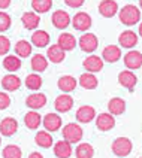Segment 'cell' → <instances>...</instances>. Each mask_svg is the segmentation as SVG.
Returning <instances> with one entry per match:
<instances>
[{"instance_id": "cell-1", "label": "cell", "mask_w": 142, "mask_h": 158, "mask_svg": "<svg viewBox=\"0 0 142 158\" xmlns=\"http://www.w3.org/2000/svg\"><path fill=\"white\" fill-rule=\"evenodd\" d=\"M120 21L126 26H135L141 21V10L135 5H126L124 8L120 9Z\"/></svg>"}, {"instance_id": "cell-2", "label": "cell", "mask_w": 142, "mask_h": 158, "mask_svg": "<svg viewBox=\"0 0 142 158\" xmlns=\"http://www.w3.org/2000/svg\"><path fill=\"white\" fill-rule=\"evenodd\" d=\"M82 128H81L80 125L76 123H69L64 125V128H63V139L66 142H69V143H78L81 142L82 139Z\"/></svg>"}, {"instance_id": "cell-3", "label": "cell", "mask_w": 142, "mask_h": 158, "mask_svg": "<svg viewBox=\"0 0 142 158\" xmlns=\"http://www.w3.org/2000/svg\"><path fill=\"white\" fill-rule=\"evenodd\" d=\"M132 142L127 137H117L115 140L112 142V152L115 154L118 158H124L132 152Z\"/></svg>"}, {"instance_id": "cell-4", "label": "cell", "mask_w": 142, "mask_h": 158, "mask_svg": "<svg viewBox=\"0 0 142 158\" xmlns=\"http://www.w3.org/2000/svg\"><path fill=\"white\" fill-rule=\"evenodd\" d=\"M78 45L84 52H94L99 46L97 36L93 35V33H85V35H82L80 37Z\"/></svg>"}, {"instance_id": "cell-5", "label": "cell", "mask_w": 142, "mask_h": 158, "mask_svg": "<svg viewBox=\"0 0 142 158\" xmlns=\"http://www.w3.org/2000/svg\"><path fill=\"white\" fill-rule=\"evenodd\" d=\"M72 21V26L75 30H78V31H87L90 27H91V17H90L88 14H85V12H78V14H75V17Z\"/></svg>"}, {"instance_id": "cell-6", "label": "cell", "mask_w": 142, "mask_h": 158, "mask_svg": "<svg viewBox=\"0 0 142 158\" xmlns=\"http://www.w3.org/2000/svg\"><path fill=\"white\" fill-rule=\"evenodd\" d=\"M51 21H53V26L55 27V28L64 30L66 27H69V24H71V17H69V14H67L66 10L58 9V10H55L53 14Z\"/></svg>"}, {"instance_id": "cell-7", "label": "cell", "mask_w": 142, "mask_h": 158, "mask_svg": "<svg viewBox=\"0 0 142 158\" xmlns=\"http://www.w3.org/2000/svg\"><path fill=\"white\" fill-rule=\"evenodd\" d=\"M118 82H120L121 87L127 88L129 91H133V88L138 84V78L132 70H123L118 75Z\"/></svg>"}, {"instance_id": "cell-8", "label": "cell", "mask_w": 142, "mask_h": 158, "mask_svg": "<svg viewBox=\"0 0 142 158\" xmlns=\"http://www.w3.org/2000/svg\"><path fill=\"white\" fill-rule=\"evenodd\" d=\"M54 106H55V110L60 112V114L69 112L72 107H73V98H72V96L66 94V93H63V94H60V96L55 98Z\"/></svg>"}, {"instance_id": "cell-9", "label": "cell", "mask_w": 142, "mask_h": 158, "mask_svg": "<svg viewBox=\"0 0 142 158\" xmlns=\"http://www.w3.org/2000/svg\"><path fill=\"white\" fill-rule=\"evenodd\" d=\"M124 64L129 70L141 69L142 66V54L139 51H129L124 55Z\"/></svg>"}, {"instance_id": "cell-10", "label": "cell", "mask_w": 142, "mask_h": 158, "mask_svg": "<svg viewBox=\"0 0 142 158\" xmlns=\"http://www.w3.org/2000/svg\"><path fill=\"white\" fill-rule=\"evenodd\" d=\"M118 12V5L115 0H102L99 3V14L105 18H112Z\"/></svg>"}, {"instance_id": "cell-11", "label": "cell", "mask_w": 142, "mask_h": 158, "mask_svg": "<svg viewBox=\"0 0 142 158\" xmlns=\"http://www.w3.org/2000/svg\"><path fill=\"white\" fill-rule=\"evenodd\" d=\"M17 130H18V123L15 118L8 116V118H5V119L0 121V134L2 136H6V137L14 136L17 133Z\"/></svg>"}, {"instance_id": "cell-12", "label": "cell", "mask_w": 142, "mask_h": 158, "mask_svg": "<svg viewBox=\"0 0 142 158\" xmlns=\"http://www.w3.org/2000/svg\"><path fill=\"white\" fill-rule=\"evenodd\" d=\"M115 125V119H114V115L111 114H100L96 118V127H97L100 131H109L112 130Z\"/></svg>"}, {"instance_id": "cell-13", "label": "cell", "mask_w": 142, "mask_h": 158, "mask_svg": "<svg viewBox=\"0 0 142 158\" xmlns=\"http://www.w3.org/2000/svg\"><path fill=\"white\" fill-rule=\"evenodd\" d=\"M138 42H139V37L132 30H126V31H123L121 35L118 36V44L121 45L123 48H127V49L136 46Z\"/></svg>"}, {"instance_id": "cell-14", "label": "cell", "mask_w": 142, "mask_h": 158, "mask_svg": "<svg viewBox=\"0 0 142 158\" xmlns=\"http://www.w3.org/2000/svg\"><path fill=\"white\" fill-rule=\"evenodd\" d=\"M82 66L85 67V70L88 73H96V72H100L103 69V60L97 55H88L82 61Z\"/></svg>"}, {"instance_id": "cell-15", "label": "cell", "mask_w": 142, "mask_h": 158, "mask_svg": "<svg viewBox=\"0 0 142 158\" xmlns=\"http://www.w3.org/2000/svg\"><path fill=\"white\" fill-rule=\"evenodd\" d=\"M42 124H44L46 131L54 133L62 127V118H60V115L57 114H46L44 116V119H42Z\"/></svg>"}, {"instance_id": "cell-16", "label": "cell", "mask_w": 142, "mask_h": 158, "mask_svg": "<svg viewBox=\"0 0 142 158\" xmlns=\"http://www.w3.org/2000/svg\"><path fill=\"white\" fill-rule=\"evenodd\" d=\"M94 118H96V110L93 106H81L76 110V119L82 124L91 123Z\"/></svg>"}, {"instance_id": "cell-17", "label": "cell", "mask_w": 142, "mask_h": 158, "mask_svg": "<svg viewBox=\"0 0 142 158\" xmlns=\"http://www.w3.org/2000/svg\"><path fill=\"white\" fill-rule=\"evenodd\" d=\"M102 58L108 63H117L121 58V49L117 45H108L102 52Z\"/></svg>"}, {"instance_id": "cell-18", "label": "cell", "mask_w": 142, "mask_h": 158, "mask_svg": "<svg viewBox=\"0 0 142 158\" xmlns=\"http://www.w3.org/2000/svg\"><path fill=\"white\" fill-rule=\"evenodd\" d=\"M26 105L32 109H41L46 105V96L42 93H35V94H30L26 98Z\"/></svg>"}, {"instance_id": "cell-19", "label": "cell", "mask_w": 142, "mask_h": 158, "mask_svg": "<svg viewBox=\"0 0 142 158\" xmlns=\"http://www.w3.org/2000/svg\"><path fill=\"white\" fill-rule=\"evenodd\" d=\"M46 55H48V60H49L51 63L58 64V63H62L63 60H64V57H66V51H63L62 48L55 44V45H53V46H49V48H48Z\"/></svg>"}, {"instance_id": "cell-20", "label": "cell", "mask_w": 142, "mask_h": 158, "mask_svg": "<svg viewBox=\"0 0 142 158\" xmlns=\"http://www.w3.org/2000/svg\"><path fill=\"white\" fill-rule=\"evenodd\" d=\"M72 145L66 140H60L54 145V154L58 158H69L72 155Z\"/></svg>"}, {"instance_id": "cell-21", "label": "cell", "mask_w": 142, "mask_h": 158, "mask_svg": "<svg viewBox=\"0 0 142 158\" xmlns=\"http://www.w3.org/2000/svg\"><path fill=\"white\" fill-rule=\"evenodd\" d=\"M21 21H23V26L26 27L27 30H36L39 26L41 18L36 12H24L23 17H21Z\"/></svg>"}, {"instance_id": "cell-22", "label": "cell", "mask_w": 142, "mask_h": 158, "mask_svg": "<svg viewBox=\"0 0 142 158\" xmlns=\"http://www.w3.org/2000/svg\"><path fill=\"white\" fill-rule=\"evenodd\" d=\"M57 45L62 48L63 51H72V49L76 46V39H75V36L71 35V33H62V35L58 36Z\"/></svg>"}, {"instance_id": "cell-23", "label": "cell", "mask_w": 142, "mask_h": 158, "mask_svg": "<svg viewBox=\"0 0 142 158\" xmlns=\"http://www.w3.org/2000/svg\"><path fill=\"white\" fill-rule=\"evenodd\" d=\"M57 87L60 88V91L67 94V93H71V91H73L76 88V79L73 76H71V75H64V76H62L58 79Z\"/></svg>"}, {"instance_id": "cell-24", "label": "cell", "mask_w": 142, "mask_h": 158, "mask_svg": "<svg viewBox=\"0 0 142 158\" xmlns=\"http://www.w3.org/2000/svg\"><path fill=\"white\" fill-rule=\"evenodd\" d=\"M108 110L111 115H121L126 110V102L120 97H114L108 103Z\"/></svg>"}, {"instance_id": "cell-25", "label": "cell", "mask_w": 142, "mask_h": 158, "mask_svg": "<svg viewBox=\"0 0 142 158\" xmlns=\"http://www.w3.org/2000/svg\"><path fill=\"white\" fill-rule=\"evenodd\" d=\"M2 87L5 88L6 91H15L21 87V79L18 78L17 75H6L5 78L2 79Z\"/></svg>"}, {"instance_id": "cell-26", "label": "cell", "mask_w": 142, "mask_h": 158, "mask_svg": "<svg viewBox=\"0 0 142 158\" xmlns=\"http://www.w3.org/2000/svg\"><path fill=\"white\" fill-rule=\"evenodd\" d=\"M78 82H80V85L82 88H85V89H94V88L97 87L99 81L97 78L93 75V73H82L80 76V79H78Z\"/></svg>"}, {"instance_id": "cell-27", "label": "cell", "mask_w": 142, "mask_h": 158, "mask_svg": "<svg viewBox=\"0 0 142 158\" xmlns=\"http://www.w3.org/2000/svg\"><path fill=\"white\" fill-rule=\"evenodd\" d=\"M32 44L37 46V48H45L49 44V35L44 31V30H36L32 35Z\"/></svg>"}, {"instance_id": "cell-28", "label": "cell", "mask_w": 142, "mask_h": 158, "mask_svg": "<svg viewBox=\"0 0 142 158\" xmlns=\"http://www.w3.org/2000/svg\"><path fill=\"white\" fill-rule=\"evenodd\" d=\"M35 142L41 148H51L53 146V136L49 134V131H39L36 133Z\"/></svg>"}, {"instance_id": "cell-29", "label": "cell", "mask_w": 142, "mask_h": 158, "mask_svg": "<svg viewBox=\"0 0 142 158\" xmlns=\"http://www.w3.org/2000/svg\"><path fill=\"white\" fill-rule=\"evenodd\" d=\"M3 67L8 72H17L18 69H21V60L17 55H6L3 60Z\"/></svg>"}, {"instance_id": "cell-30", "label": "cell", "mask_w": 142, "mask_h": 158, "mask_svg": "<svg viewBox=\"0 0 142 158\" xmlns=\"http://www.w3.org/2000/svg\"><path fill=\"white\" fill-rule=\"evenodd\" d=\"M24 124H26L27 128L35 130V128H37L41 125V115L37 114V112H35V110L27 112L26 116H24Z\"/></svg>"}, {"instance_id": "cell-31", "label": "cell", "mask_w": 142, "mask_h": 158, "mask_svg": "<svg viewBox=\"0 0 142 158\" xmlns=\"http://www.w3.org/2000/svg\"><path fill=\"white\" fill-rule=\"evenodd\" d=\"M32 54V44H28L27 40H18L15 45V55L21 57V58H26Z\"/></svg>"}, {"instance_id": "cell-32", "label": "cell", "mask_w": 142, "mask_h": 158, "mask_svg": "<svg viewBox=\"0 0 142 158\" xmlns=\"http://www.w3.org/2000/svg\"><path fill=\"white\" fill-rule=\"evenodd\" d=\"M75 155H76V158H93V155H94V148H93L90 143H80V145L76 146Z\"/></svg>"}, {"instance_id": "cell-33", "label": "cell", "mask_w": 142, "mask_h": 158, "mask_svg": "<svg viewBox=\"0 0 142 158\" xmlns=\"http://www.w3.org/2000/svg\"><path fill=\"white\" fill-rule=\"evenodd\" d=\"M32 8L36 14H45L53 8V0H32Z\"/></svg>"}, {"instance_id": "cell-34", "label": "cell", "mask_w": 142, "mask_h": 158, "mask_svg": "<svg viewBox=\"0 0 142 158\" xmlns=\"http://www.w3.org/2000/svg\"><path fill=\"white\" fill-rule=\"evenodd\" d=\"M32 69L35 72H44L46 67H48V61H46V58H45L44 55H41V54H36L32 57Z\"/></svg>"}, {"instance_id": "cell-35", "label": "cell", "mask_w": 142, "mask_h": 158, "mask_svg": "<svg viewBox=\"0 0 142 158\" xmlns=\"http://www.w3.org/2000/svg\"><path fill=\"white\" fill-rule=\"evenodd\" d=\"M26 87L32 91H37L39 88L42 87V78L37 73H32L26 78Z\"/></svg>"}, {"instance_id": "cell-36", "label": "cell", "mask_w": 142, "mask_h": 158, "mask_svg": "<svg viewBox=\"0 0 142 158\" xmlns=\"http://www.w3.org/2000/svg\"><path fill=\"white\" fill-rule=\"evenodd\" d=\"M2 155H3V158H21L23 152L17 145H8V146H5Z\"/></svg>"}, {"instance_id": "cell-37", "label": "cell", "mask_w": 142, "mask_h": 158, "mask_svg": "<svg viewBox=\"0 0 142 158\" xmlns=\"http://www.w3.org/2000/svg\"><path fill=\"white\" fill-rule=\"evenodd\" d=\"M9 27H11V17H9L6 12H2L0 10V33L2 31H6Z\"/></svg>"}, {"instance_id": "cell-38", "label": "cell", "mask_w": 142, "mask_h": 158, "mask_svg": "<svg viewBox=\"0 0 142 158\" xmlns=\"http://www.w3.org/2000/svg\"><path fill=\"white\" fill-rule=\"evenodd\" d=\"M9 49H11V40H9L6 36L0 35V55L8 54Z\"/></svg>"}, {"instance_id": "cell-39", "label": "cell", "mask_w": 142, "mask_h": 158, "mask_svg": "<svg viewBox=\"0 0 142 158\" xmlns=\"http://www.w3.org/2000/svg\"><path fill=\"white\" fill-rule=\"evenodd\" d=\"M9 105H11V97H9L6 93H2V91H0V110L8 109Z\"/></svg>"}, {"instance_id": "cell-40", "label": "cell", "mask_w": 142, "mask_h": 158, "mask_svg": "<svg viewBox=\"0 0 142 158\" xmlns=\"http://www.w3.org/2000/svg\"><path fill=\"white\" fill-rule=\"evenodd\" d=\"M85 0H64V3L69 6V8H81L84 5Z\"/></svg>"}, {"instance_id": "cell-41", "label": "cell", "mask_w": 142, "mask_h": 158, "mask_svg": "<svg viewBox=\"0 0 142 158\" xmlns=\"http://www.w3.org/2000/svg\"><path fill=\"white\" fill-rule=\"evenodd\" d=\"M11 5V0H0V9H6Z\"/></svg>"}, {"instance_id": "cell-42", "label": "cell", "mask_w": 142, "mask_h": 158, "mask_svg": "<svg viewBox=\"0 0 142 158\" xmlns=\"http://www.w3.org/2000/svg\"><path fill=\"white\" fill-rule=\"evenodd\" d=\"M28 158H44V155H42L41 152H32V154L28 155Z\"/></svg>"}, {"instance_id": "cell-43", "label": "cell", "mask_w": 142, "mask_h": 158, "mask_svg": "<svg viewBox=\"0 0 142 158\" xmlns=\"http://www.w3.org/2000/svg\"><path fill=\"white\" fill-rule=\"evenodd\" d=\"M0 145H2V139H0Z\"/></svg>"}]
</instances>
